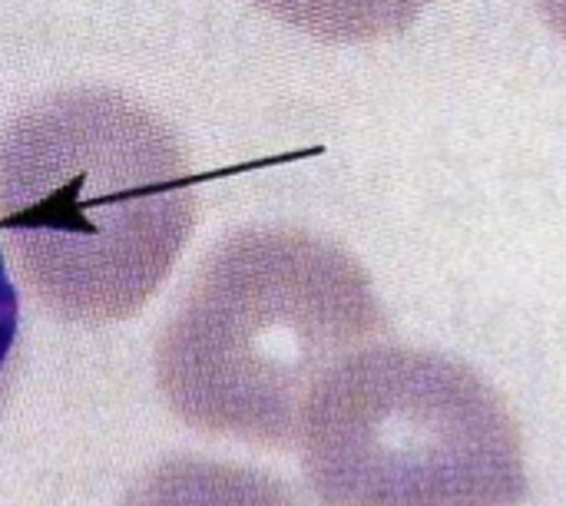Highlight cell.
<instances>
[{"label":"cell","instance_id":"6da1fadb","mask_svg":"<svg viewBox=\"0 0 566 506\" xmlns=\"http://www.w3.org/2000/svg\"><path fill=\"white\" fill-rule=\"evenodd\" d=\"M196 219L176 133L119 93H60L0 139V235L30 288L76 321H116L166 278Z\"/></svg>","mask_w":566,"mask_h":506},{"label":"cell","instance_id":"7a4b0ae2","mask_svg":"<svg viewBox=\"0 0 566 506\" xmlns=\"http://www.w3.org/2000/svg\"><path fill=\"white\" fill-rule=\"evenodd\" d=\"M378 331L371 282L345 249L302 229H249L196 275L159 345V381L199 431L289 444Z\"/></svg>","mask_w":566,"mask_h":506},{"label":"cell","instance_id":"3957f363","mask_svg":"<svg viewBox=\"0 0 566 506\" xmlns=\"http://www.w3.org/2000/svg\"><path fill=\"white\" fill-rule=\"evenodd\" d=\"M302 441L322 506H517L527 494L511 408L438 351H361L322 388Z\"/></svg>","mask_w":566,"mask_h":506},{"label":"cell","instance_id":"277c9868","mask_svg":"<svg viewBox=\"0 0 566 506\" xmlns=\"http://www.w3.org/2000/svg\"><path fill=\"white\" fill-rule=\"evenodd\" d=\"M143 506H298V500L265 474L229 464L179 461L163 467L143 487Z\"/></svg>","mask_w":566,"mask_h":506},{"label":"cell","instance_id":"5b68a950","mask_svg":"<svg viewBox=\"0 0 566 506\" xmlns=\"http://www.w3.org/2000/svg\"><path fill=\"white\" fill-rule=\"evenodd\" d=\"M262 10L322 40H381L408 30L431 0H255Z\"/></svg>","mask_w":566,"mask_h":506},{"label":"cell","instance_id":"8992f818","mask_svg":"<svg viewBox=\"0 0 566 506\" xmlns=\"http://www.w3.org/2000/svg\"><path fill=\"white\" fill-rule=\"evenodd\" d=\"M17 368H20V305H17V288L0 259V414L13 394Z\"/></svg>","mask_w":566,"mask_h":506},{"label":"cell","instance_id":"52a82bcc","mask_svg":"<svg viewBox=\"0 0 566 506\" xmlns=\"http://www.w3.org/2000/svg\"><path fill=\"white\" fill-rule=\"evenodd\" d=\"M534 7L544 13V20H547L560 36H566V0H534Z\"/></svg>","mask_w":566,"mask_h":506}]
</instances>
